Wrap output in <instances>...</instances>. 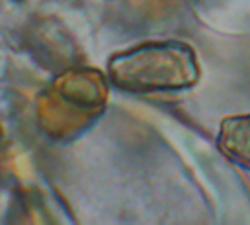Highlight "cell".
<instances>
[{
  "label": "cell",
  "mask_w": 250,
  "mask_h": 225,
  "mask_svg": "<svg viewBox=\"0 0 250 225\" xmlns=\"http://www.w3.org/2000/svg\"><path fill=\"white\" fill-rule=\"evenodd\" d=\"M109 80L127 92L189 88L199 78L195 51L184 41H148L107 61Z\"/></svg>",
  "instance_id": "obj_1"
},
{
  "label": "cell",
  "mask_w": 250,
  "mask_h": 225,
  "mask_svg": "<svg viewBox=\"0 0 250 225\" xmlns=\"http://www.w3.org/2000/svg\"><path fill=\"white\" fill-rule=\"evenodd\" d=\"M107 100L105 78L94 68H70L59 74L39 96L37 117L53 139H70L90 127Z\"/></svg>",
  "instance_id": "obj_2"
},
{
  "label": "cell",
  "mask_w": 250,
  "mask_h": 225,
  "mask_svg": "<svg viewBox=\"0 0 250 225\" xmlns=\"http://www.w3.org/2000/svg\"><path fill=\"white\" fill-rule=\"evenodd\" d=\"M217 147L234 164L250 168V113L223 119Z\"/></svg>",
  "instance_id": "obj_3"
}]
</instances>
